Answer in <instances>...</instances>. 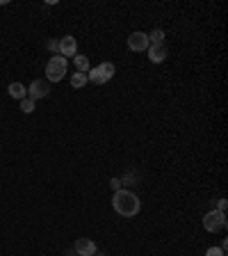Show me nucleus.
Instances as JSON below:
<instances>
[{
    "instance_id": "0eeeda50",
    "label": "nucleus",
    "mask_w": 228,
    "mask_h": 256,
    "mask_svg": "<svg viewBox=\"0 0 228 256\" xmlns=\"http://www.w3.org/2000/svg\"><path fill=\"white\" fill-rule=\"evenodd\" d=\"M59 55H62L64 60H66V58H75V55H78V42H75V37L66 34V37L59 39Z\"/></svg>"
},
{
    "instance_id": "4468645a",
    "label": "nucleus",
    "mask_w": 228,
    "mask_h": 256,
    "mask_svg": "<svg viewBox=\"0 0 228 256\" xmlns=\"http://www.w3.org/2000/svg\"><path fill=\"white\" fill-rule=\"evenodd\" d=\"M18 103H21V110L25 112V114L34 112V101H32V98H27V96H25V98H23V101H18Z\"/></svg>"
},
{
    "instance_id": "f03ea898",
    "label": "nucleus",
    "mask_w": 228,
    "mask_h": 256,
    "mask_svg": "<svg viewBox=\"0 0 228 256\" xmlns=\"http://www.w3.org/2000/svg\"><path fill=\"white\" fill-rule=\"evenodd\" d=\"M114 74H117V66H114V64L112 62H101L98 66L89 69L87 80L94 82V85H105V82H110V80L114 78Z\"/></svg>"
},
{
    "instance_id": "f3484780",
    "label": "nucleus",
    "mask_w": 228,
    "mask_h": 256,
    "mask_svg": "<svg viewBox=\"0 0 228 256\" xmlns=\"http://www.w3.org/2000/svg\"><path fill=\"white\" fill-rule=\"evenodd\" d=\"M206 256H226V252H224L222 247H208Z\"/></svg>"
},
{
    "instance_id": "dca6fc26",
    "label": "nucleus",
    "mask_w": 228,
    "mask_h": 256,
    "mask_svg": "<svg viewBox=\"0 0 228 256\" xmlns=\"http://www.w3.org/2000/svg\"><path fill=\"white\" fill-rule=\"evenodd\" d=\"M48 50H50V53H57L59 55V39H48Z\"/></svg>"
},
{
    "instance_id": "412c9836",
    "label": "nucleus",
    "mask_w": 228,
    "mask_h": 256,
    "mask_svg": "<svg viewBox=\"0 0 228 256\" xmlns=\"http://www.w3.org/2000/svg\"><path fill=\"white\" fill-rule=\"evenodd\" d=\"M94 256H107V254H105V252H96Z\"/></svg>"
},
{
    "instance_id": "aec40b11",
    "label": "nucleus",
    "mask_w": 228,
    "mask_h": 256,
    "mask_svg": "<svg viewBox=\"0 0 228 256\" xmlns=\"http://www.w3.org/2000/svg\"><path fill=\"white\" fill-rule=\"evenodd\" d=\"M66 256H78V254H75V250H69L66 252Z\"/></svg>"
},
{
    "instance_id": "7ed1b4c3",
    "label": "nucleus",
    "mask_w": 228,
    "mask_h": 256,
    "mask_svg": "<svg viewBox=\"0 0 228 256\" xmlns=\"http://www.w3.org/2000/svg\"><path fill=\"white\" fill-rule=\"evenodd\" d=\"M66 76V60L62 55H53L46 64V80L48 82H59Z\"/></svg>"
},
{
    "instance_id": "2eb2a0df",
    "label": "nucleus",
    "mask_w": 228,
    "mask_h": 256,
    "mask_svg": "<svg viewBox=\"0 0 228 256\" xmlns=\"http://www.w3.org/2000/svg\"><path fill=\"white\" fill-rule=\"evenodd\" d=\"M137 178H139V176L137 174H135V172H128V174L126 176H123V186H135V183H137Z\"/></svg>"
},
{
    "instance_id": "6ab92c4d",
    "label": "nucleus",
    "mask_w": 228,
    "mask_h": 256,
    "mask_svg": "<svg viewBox=\"0 0 228 256\" xmlns=\"http://www.w3.org/2000/svg\"><path fill=\"white\" fill-rule=\"evenodd\" d=\"M226 206H228V202H226V199H219V204H217V210H222V213H226Z\"/></svg>"
},
{
    "instance_id": "f8f14e48",
    "label": "nucleus",
    "mask_w": 228,
    "mask_h": 256,
    "mask_svg": "<svg viewBox=\"0 0 228 256\" xmlns=\"http://www.w3.org/2000/svg\"><path fill=\"white\" fill-rule=\"evenodd\" d=\"M87 85V74H78L75 71L73 76H71V87H75V90H80V87Z\"/></svg>"
},
{
    "instance_id": "6e6552de",
    "label": "nucleus",
    "mask_w": 228,
    "mask_h": 256,
    "mask_svg": "<svg viewBox=\"0 0 228 256\" xmlns=\"http://www.w3.org/2000/svg\"><path fill=\"white\" fill-rule=\"evenodd\" d=\"M75 254L78 256H94L96 252H98V247H96V242L91 238H78L73 245Z\"/></svg>"
},
{
    "instance_id": "ddd939ff",
    "label": "nucleus",
    "mask_w": 228,
    "mask_h": 256,
    "mask_svg": "<svg viewBox=\"0 0 228 256\" xmlns=\"http://www.w3.org/2000/svg\"><path fill=\"white\" fill-rule=\"evenodd\" d=\"M149 42H151V44H165V30L155 28V30L149 34Z\"/></svg>"
},
{
    "instance_id": "f257e3e1",
    "label": "nucleus",
    "mask_w": 228,
    "mask_h": 256,
    "mask_svg": "<svg viewBox=\"0 0 228 256\" xmlns=\"http://www.w3.org/2000/svg\"><path fill=\"white\" fill-rule=\"evenodd\" d=\"M112 206H114V210H117L121 218H135V215L139 213V208H142V202H139V197L135 194V192L123 190L121 188V190L114 192Z\"/></svg>"
},
{
    "instance_id": "1a4fd4ad",
    "label": "nucleus",
    "mask_w": 228,
    "mask_h": 256,
    "mask_svg": "<svg viewBox=\"0 0 228 256\" xmlns=\"http://www.w3.org/2000/svg\"><path fill=\"white\" fill-rule=\"evenodd\" d=\"M146 53H149V60L153 64H160V62H165L167 55H169V50H167L165 44H151L149 48H146Z\"/></svg>"
},
{
    "instance_id": "a211bd4d",
    "label": "nucleus",
    "mask_w": 228,
    "mask_h": 256,
    "mask_svg": "<svg viewBox=\"0 0 228 256\" xmlns=\"http://www.w3.org/2000/svg\"><path fill=\"white\" fill-rule=\"evenodd\" d=\"M110 188H112L114 192L121 190V178H110Z\"/></svg>"
},
{
    "instance_id": "20e7f679",
    "label": "nucleus",
    "mask_w": 228,
    "mask_h": 256,
    "mask_svg": "<svg viewBox=\"0 0 228 256\" xmlns=\"http://www.w3.org/2000/svg\"><path fill=\"white\" fill-rule=\"evenodd\" d=\"M203 229L210 231V234H217V231L226 229V213H222L217 208L208 210V213L203 215Z\"/></svg>"
},
{
    "instance_id": "9d476101",
    "label": "nucleus",
    "mask_w": 228,
    "mask_h": 256,
    "mask_svg": "<svg viewBox=\"0 0 228 256\" xmlns=\"http://www.w3.org/2000/svg\"><path fill=\"white\" fill-rule=\"evenodd\" d=\"M7 92H9V96L11 98H16V101H23V98L27 96V90H25L23 82H11V85L7 87Z\"/></svg>"
},
{
    "instance_id": "9b49d317",
    "label": "nucleus",
    "mask_w": 228,
    "mask_h": 256,
    "mask_svg": "<svg viewBox=\"0 0 228 256\" xmlns=\"http://www.w3.org/2000/svg\"><path fill=\"white\" fill-rule=\"evenodd\" d=\"M73 64H75V69H78V74H89V58L87 55H75L73 58Z\"/></svg>"
},
{
    "instance_id": "423d86ee",
    "label": "nucleus",
    "mask_w": 228,
    "mask_h": 256,
    "mask_svg": "<svg viewBox=\"0 0 228 256\" xmlns=\"http://www.w3.org/2000/svg\"><path fill=\"white\" fill-rule=\"evenodd\" d=\"M149 46H151V42H149V34H146V32H133V34L128 37V48H130L133 53H142V50H146Z\"/></svg>"
},
{
    "instance_id": "39448f33",
    "label": "nucleus",
    "mask_w": 228,
    "mask_h": 256,
    "mask_svg": "<svg viewBox=\"0 0 228 256\" xmlns=\"http://www.w3.org/2000/svg\"><path fill=\"white\" fill-rule=\"evenodd\" d=\"M48 94H50V82L48 80H32V85L27 87V98H32V101L46 98Z\"/></svg>"
}]
</instances>
